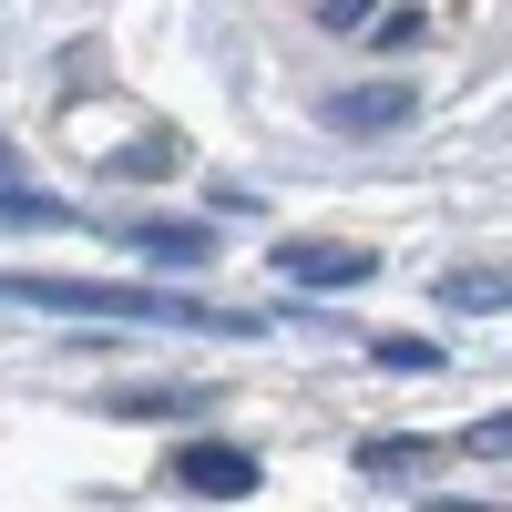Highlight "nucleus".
I'll return each mask as SVG.
<instances>
[{"instance_id":"nucleus-1","label":"nucleus","mask_w":512,"mask_h":512,"mask_svg":"<svg viewBox=\"0 0 512 512\" xmlns=\"http://www.w3.org/2000/svg\"><path fill=\"white\" fill-rule=\"evenodd\" d=\"M11 308L41 318H144V328H216V338H267V318L246 308H195V297H164V287H123V277H0Z\"/></svg>"},{"instance_id":"nucleus-2","label":"nucleus","mask_w":512,"mask_h":512,"mask_svg":"<svg viewBox=\"0 0 512 512\" xmlns=\"http://www.w3.org/2000/svg\"><path fill=\"white\" fill-rule=\"evenodd\" d=\"M277 277H287V287H308V297H338V287H369V277H379V246L297 236V246H277Z\"/></svg>"},{"instance_id":"nucleus-3","label":"nucleus","mask_w":512,"mask_h":512,"mask_svg":"<svg viewBox=\"0 0 512 512\" xmlns=\"http://www.w3.org/2000/svg\"><path fill=\"white\" fill-rule=\"evenodd\" d=\"M256 482V451H236V441H185L175 451V492H195V502H246Z\"/></svg>"},{"instance_id":"nucleus-4","label":"nucleus","mask_w":512,"mask_h":512,"mask_svg":"<svg viewBox=\"0 0 512 512\" xmlns=\"http://www.w3.org/2000/svg\"><path fill=\"white\" fill-rule=\"evenodd\" d=\"M123 246L144 256V267H164V277H185V267H205L226 236L216 226H195V216H144V226H123Z\"/></svg>"},{"instance_id":"nucleus-5","label":"nucleus","mask_w":512,"mask_h":512,"mask_svg":"<svg viewBox=\"0 0 512 512\" xmlns=\"http://www.w3.org/2000/svg\"><path fill=\"white\" fill-rule=\"evenodd\" d=\"M410 113H420V82H369V93H338L328 103L338 134H390V123H410Z\"/></svg>"},{"instance_id":"nucleus-6","label":"nucleus","mask_w":512,"mask_h":512,"mask_svg":"<svg viewBox=\"0 0 512 512\" xmlns=\"http://www.w3.org/2000/svg\"><path fill=\"white\" fill-rule=\"evenodd\" d=\"M185 410H216V390H185V379H134V390L103 400V420H185Z\"/></svg>"},{"instance_id":"nucleus-7","label":"nucleus","mask_w":512,"mask_h":512,"mask_svg":"<svg viewBox=\"0 0 512 512\" xmlns=\"http://www.w3.org/2000/svg\"><path fill=\"white\" fill-rule=\"evenodd\" d=\"M441 308L451 318H482V308H512V267H441Z\"/></svg>"},{"instance_id":"nucleus-8","label":"nucleus","mask_w":512,"mask_h":512,"mask_svg":"<svg viewBox=\"0 0 512 512\" xmlns=\"http://www.w3.org/2000/svg\"><path fill=\"white\" fill-rule=\"evenodd\" d=\"M349 461H359V472H369V482H410V472H420V461H431V441H410V431H390V441H359Z\"/></svg>"},{"instance_id":"nucleus-9","label":"nucleus","mask_w":512,"mask_h":512,"mask_svg":"<svg viewBox=\"0 0 512 512\" xmlns=\"http://www.w3.org/2000/svg\"><path fill=\"white\" fill-rule=\"evenodd\" d=\"M175 154H185L175 134H144V144H123V154L103 164V175H123V185H154V175H175Z\"/></svg>"},{"instance_id":"nucleus-10","label":"nucleus","mask_w":512,"mask_h":512,"mask_svg":"<svg viewBox=\"0 0 512 512\" xmlns=\"http://www.w3.org/2000/svg\"><path fill=\"white\" fill-rule=\"evenodd\" d=\"M0 226H82V205H62V195H0Z\"/></svg>"},{"instance_id":"nucleus-11","label":"nucleus","mask_w":512,"mask_h":512,"mask_svg":"<svg viewBox=\"0 0 512 512\" xmlns=\"http://www.w3.org/2000/svg\"><path fill=\"white\" fill-rule=\"evenodd\" d=\"M369 359H379V369H441V349H431V338H390V328L369 338Z\"/></svg>"},{"instance_id":"nucleus-12","label":"nucleus","mask_w":512,"mask_h":512,"mask_svg":"<svg viewBox=\"0 0 512 512\" xmlns=\"http://www.w3.org/2000/svg\"><path fill=\"white\" fill-rule=\"evenodd\" d=\"M461 451H482V461H502V451H512V420H472V431H461Z\"/></svg>"},{"instance_id":"nucleus-13","label":"nucleus","mask_w":512,"mask_h":512,"mask_svg":"<svg viewBox=\"0 0 512 512\" xmlns=\"http://www.w3.org/2000/svg\"><path fill=\"white\" fill-rule=\"evenodd\" d=\"M318 21L328 31H369V0H318Z\"/></svg>"},{"instance_id":"nucleus-14","label":"nucleus","mask_w":512,"mask_h":512,"mask_svg":"<svg viewBox=\"0 0 512 512\" xmlns=\"http://www.w3.org/2000/svg\"><path fill=\"white\" fill-rule=\"evenodd\" d=\"M11 175H21V154H11V134H0V185H11Z\"/></svg>"}]
</instances>
